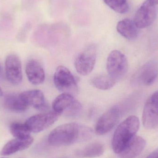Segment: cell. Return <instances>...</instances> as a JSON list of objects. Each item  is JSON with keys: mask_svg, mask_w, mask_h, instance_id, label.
Here are the masks:
<instances>
[{"mask_svg": "<svg viewBox=\"0 0 158 158\" xmlns=\"http://www.w3.org/2000/svg\"><path fill=\"white\" fill-rule=\"evenodd\" d=\"M59 116L54 111L40 113L29 118L25 123L31 132L39 133L51 127Z\"/></svg>", "mask_w": 158, "mask_h": 158, "instance_id": "obj_7", "label": "cell"}, {"mask_svg": "<svg viewBox=\"0 0 158 158\" xmlns=\"http://www.w3.org/2000/svg\"><path fill=\"white\" fill-rule=\"evenodd\" d=\"M93 137V131L89 127L77 123H69L54 129L48 136V142L52 146H68L87 142Z\"/></svg>", "mask_w": 158, "mask_h": 158, "instance_id": "obj_1", "label": "cell"}, {"mask_svg": "<svg viewBox=\"0 0 158 158\" xmlns=\"http://www.w3.org/2000/svg\"><path fill=\"white\" fill-rule=\"evenodd\" d=\"M158 75V63L151 61L145 64L134 77L135 83L149 85L155 82Z\"/></svg>", "mask_w": 158, "mask_h": 158, "instance_id": "obj_11", "label": "cell"}, {"mask_svg": "<svg viewBox=\"0 0 158 158\" xmlns=\"http://www.w3.org/2000/svg\"><path fill=\"white\" fill-rule=\"evenodd\" d=\"M2 72V67H1V65H0V74Z\"/></svg>", "mask_w": 158, "mask_h": 158, "instance_id": "obj_27", "label": "cell"}, {"mask_svg": "<svg viewBox=\"0 0 158 158\" xmlns=\"http://www.w3.org/2000/svg\"><path fill=\"white\" fill-rule=\"evenodd\" d=\"M146 158H154V154H153V153H151V154Z\"/></svg>", "mask_w": 158, "mask_h": 158, "instance_id": "obj_25", "label": "cell"}, {"mask_svg": "<svg viewBox=\"0 0 158 158\" xmlns=\"http://www.w3.org/2000/svg\"><path fill=\"white\" fill-rule=\"evenodd\" d=\"M26 73L29 81L34 85H39L44 82L45 73L40 62L35 59H31L27 63Z\"/></svg>", "mask_w": 158, "mask_h": 158, "instance_id": "obj_15", "label": "cell"}, {"mask_svg": "<svg viewBox=\"0 0 158 158\" xmlns=\"http://www.w3.org/2000/svg\"><path fill=\"white\" fill-rule=\"evenodd\" d=\"M3 95V92L2 90V88H1V86H0V97H2Z\"/></svg>", "mask_w": 158, "mask_h": 158, "instance_id": "obj_26", "label": "cell"}, {"mask_svg": "<svg viewBox=\"0 0 158 158\" xmlns=\"http://www.w3.org/2000/svg\"><path fill=\"white\" fill-rule=\"evenodd\" d=\"M138 28L134 21L129 19H125L118 22L117 30L119 34L129 40H135L138 35Z\"/></svg>", "mask_w": 158, "mask_h": 158, "instance_id": "obj_18", "label": "cell"}, {"mask_svg": "<svg viewBox=\"0 0 158 158\" xmlns=\"http://www.w3.org/2000/svg\"><path fill=\"white\" fill-rule=\"evenodd\" d=\"M10 132L12 135L18 138H25L31 136L30 131L25 123H14L10 126Z\"/></svg>", "mask_w": 158, "mask_h": 158, "instance_id": "obj_21", "label": "cell"}, {"mask_svg": "<svg viewBox=\"0 0 158 158\" xmlns=\"http://www.w3.org/2000/svg\"><path fill=\"white\" fill-rule=\"evenodd\" d=\"M53 111L59 115H64L68 117H74L78 115L82 106L78 100L75 98L73 95L63 93L58 95L52 103Z\"/></svg>", "mask_w": 158, "mask_h": 158, "instance_id": "obj_4", "label": "cell"}, {"mask_svg": "<svg viewBox=\"0 0 158 158\" xmlns=\"http://www.w3.org/2000/svg\"><path fill=\"white\" fill-rule=\"evenodd\" d=\"M149 1L155 5H158V0H149Z\"/></svg>", "mask_w": 158, "mask_h": 158, "instance_id": "obj_23", "label": "cell"}, {"mask_svg": "<svg viewBox=\"0 0 158 158\" xmlns=\"http://www.w3.org/2000/svg\"><path fill=\"white\" fill-rule=\"evenodd\" d=\"M156 15V5L146 0L137 10L134 21L138 28H145L154 22Z\"/></svg>", "mask_w": 158, "mask_h": 158, "instance_id": "obj_10", "label": "cell"}, {"mask_svg": "<svg viewBox=\"0 0 158 158\" xmlns=\"http://www.w3.org/2000/svg\"><path fill=\"white\" fill-rule=\"evenodd\" d=\"M97 48L92 44L87 46L78 55L75 60V67L77 73L86 76L91 73L95 65Z\"/></svg>", "mask_w": 158, "mask_h": 158, "instance_id": "obj_6", "label": "cell"}, {"mask_svg": "<svg viewBox=\"0 0 158 158\" xmlns=\"http://www.w3.org/2000/svg\"><path fill=\"white\" fill-rule=\"evenodd\" d=\"M121 115L120 109L114 106L102 114L95 126V131L98 135H103L110 131L117 124Z\"/></svg>", "mask_w": 158, "mask_h": 158, "instance_id": "obj_8", "label": "cell"}, {"mask_svg": "<svg viewBox=\"0 0 158 158\" xmlns=\"http://www.w3.org/2000/svg\"><path fill=\"white\" fill-rule=\"evenodd\" d=\"M6 76L9 82L15 85L21 83L22 81L21 62L18 56L9 55L5 60Z\"/></svg>", "mask_w": 158, "mask_h": 158, "instance_id": "obj_12", "label": "cell"}, {"mask_svg": "<svg viewBox=\"0 0 158 158\" xmlns=\"http://www.w3.org/2000/svg\"><path fill=\"white\" fill-rule=\"evenodd\" d=\"M3 104L6 108L14 112H23L28 108L22 100L20 94H6L4 98Z\"/></svg>", "mask_w": 158, "mask_h": 158, "instance_id": "obj_19", "label": "cell"}, {"mask_svg": "<svg viewBox=\"0 0 158 158\" xmlns=\"http://www.w3.org/2000/svg\"><path fill=\"white\" fill-rule=\"evenodd\" d=\"M142 120L145 128L156 129L158 126V91L155 92L146 102L143 111Z\"/></svg>", "mask_w": 158, "mask_h": 158, "instance_id": "obj_9", "label": "cell"}, {"mask_svg": "<svg viewBox=\"0 0 158 158\" xmlns=\"http://www.w3.org/2000/svg\"><path fill=\"white\" fill-rule=\"evenodd\" d=\"M33 142V138L31 136L25 138H15L6 144L1 150V155L9 156L18 151L25 150L30 147Z\"/></svg>", "mask_w": 158, "mask_h": 158, "instance_id": "obj_16", "label": "cell"}, {"mask_svg": "<svg viewBox=\"0 0 158 158\" xmlns=\"http://www.w3.org/2000/svg\"><path fill=\"white\" fill-rule=\"evenodd\" d=\"M146 145L145 139L135 135L118 154V156L120 158H135L143 152Z\"/></svg>", "mask_w": 158, "mask_h": 158, "instance_id": "obj_14", "label": "cell"}, {"mask_svg": "<svg viewBox=\"0 0 158 158\" xmlns=\"http://www.w3.org/2000/svg\"><path fill=\"white\" fill-rule=\"evenodd\" d=\"M154 154V158H158V149L153 152Z\"/></svg>", "mask_w": 158, "mask_h": 158, "instance_id": "obj_24", "label": "cell"}, {"mask_svg": "<svg viewBox=\"0 0 158 158\" xmlns=\"http://www.w3.org/2000/svg\"><path fill=\"white\" fill-rule=\"evenodd\" d=\"M128 69V60L124 54L118 50L109 54L107 59V74L116 82L124 77Z\"/></svg>", "mask_w": 158, "mask_h": 158, "instance_id": "obj_3", "label": "cell"}, {"mask_svg": "<svg viewBox=\"0 0 158 158\" xmlns=\"http://www.w3.org/2000/svg\"><path fill=\"white\" fill-rule=\"evenodd\" d=\"M111 9L119 14H125L129 10L127 0H103Z\"/></svg>", "mask_w": 158, "mask_h": 158, "instance_id": "obj_22", "label": "cell"}, {"mask_svg": "<svg viewBox=\"0 0 158 158\" xmlns=\"http://www.w3.org/2000/svg\"><path fill=\"white\" fill-rule=\"evenodd\" d=\"M20 97L27 106H31L40 110H46L48 105L44 95L40 90L25 91L20 94Z\"/></svg>", "mask_w": 158, "mask_h": 158, "instance_id": "obj_13", "label": "cell"}, {"mask_svg": "<svg viewBox=\"0 0 158 158\" xmlns=\"http://www.w3.org/2000/svg\"><path fill=\"white\" fill-rule=\"evenodd\" d=\"M104 145L100 142L91 143L76 151V155L81 158H93L102 156L105 152Z\"/></svg>", "mask_w": 158, "mask_h": 158, "instance_id": "obj_17", "label": "cell"}, {"mask_svg": "<svg viewBox=\"0 0 158 158\" xmlns=\"http://www.w3.org/2000/svg\"><path fill=\"white\" fill-rule=\"evenodd\" d=\"M91 82L94 87L101 90H110L116 83L108 74L95 76L91 79Z\"/></svg>", "mask_w": 158, "mask_h": 158, "instance_id": "obj_20", "label": "cell"}, {"mask_svg": "<svg viewBox=\"0 0 158 158\" xmlns=\"http://www.w3.org/2000/svg\"><path fill=\"white\" fill-rule=\"evenodd\" d=\"M140 127L139 118L135 116L127 118L118 126L112 140L113 151L118 154L128 142L136 135Z\"/></svg>", "mask_w": 158, "mask_h": 158, "instance_id": "obj_2", "label": "cell"}, {"mask_svg": "<svg viewBox=\"0 0 158 158\" xmlns=\"http://www.w3.org/2000/svg\"><path fill=\"white\" fill-rule=\"evenodd\" d=\"M53 81L60 92L72 95L77 93L78 86L76 79L70 70L64 66H59L56 68Z\"/></svg>", "mask_w": 158, "mask_h": 158, "instance_id": "obj_5", "label": "cell"}]
</instances>
